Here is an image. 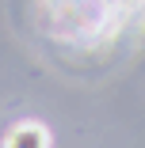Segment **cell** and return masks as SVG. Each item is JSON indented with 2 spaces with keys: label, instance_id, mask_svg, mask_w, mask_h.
<instances>
[{
  "label": "cell",
  "instance_id": "1",
  "mask_svg": "<svg viewBox=\"0 0 145 148\" xmlns=\"http://www.w3.org/2000/svg\"><path fill=\"white\" fill-rule=\"evenodd\" d=\"M4 148H50V133L38 122H19V125L8 129Z\"/></svg>",
  "mask_w": 145,
  "mask_h": 148
}]
</instances>
